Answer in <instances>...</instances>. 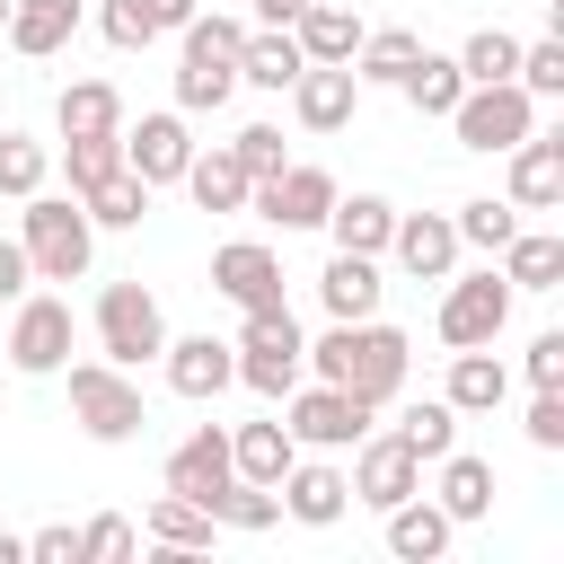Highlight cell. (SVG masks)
Returning <instances> with one entry per match:
<instances>
[{"instance_id":"obj_51","label":"cell","mask_w":564,"mask_h":564,"mask_svg":"<svg viewBox=\"0 0 564 564\" xmlns=\"http://www.w3.org/2000/svg\"><path fill=\"white\" fill-rule=\"evenodd\" d=\"M141 9H150V26H159V35H176V26H185L203 0H141Z\"/></svg>"},{"instance_id":"obj_2","label":"cell","mask_w":564,"mask_h":564,"mask_svg":"<svg viewBox=\"0 0 564 564\" xmlns=\"http://www.w3.org/2000/svg\"><path fill=\"white\" fill-rule=\"evenodd\" d=\"M18 247H26V273L35 282H79L88 273V256H97V220L79 212V194H26V212H18Z\"/></svg>"},{"instance_id":"obj_43","label":"cell","mask_w":564,"mask_h":564,"mask_svg":"<svg viewBox=\"0 0 564 564\" xmlns=\"http://www.w3.org/2000/svg\"><path fill=\"white\" fill-rule=\"evenodd\" d=\"M132 546H141V529H132L123 511H97V520L79 529V564H123Z\"/></svg>"},{"instance_id":"obj_15","label":"cell","mask_w":564,"mask_h":564,"mask_svg":"<svg viewBox=\"0 0 564 564\" xmlns=\"http://www.w3.org/2000/svg\"><path fill=\"white\" fill-rule=\"evenodd\" d=\"M159 370H167V388H176L185 405H203V397H220V388L238 379V352H229L220 335H167V344H159Z\"/></svg>"},{"instance_id":"obj_27","label":"cell","mask_w":564,"mask_h":564,"mask_svg":"<svg viewBox=\"0 0 564 564\" xmlns=\"http://www.w3.org/2000/svg\"><path fill=\"white\" fill-rule=\"evenodd\" d=\"M432 467H441V494H432V502H441L458 529L494 511V458H476V449H441Z\"/></svg>"},{"instance_id":"obj_3","label":"cell","mask_w":564,"mask_h":564,"mask_svg":"<svg viewBox=\"0 0 564 564\" xmlns=\"http://www.w3.org/2000/svg\"><path fill=\"white\" fill-rule=\"evenodd\" d=\"M176 44H185V53H176V115H212V106H229L247 26H238V18H220V9H212V18L194 9V18L176 26Z\"/></svg>"},{"instance_id":"obj_17","label":"cell","mask_w":564,"mask_h":564,"mask_svg":"<svg viewBox=\"0 0 564 564\" xmlns=\"http://www.w3.org/2000/svg\"><path fill=\"white\" fill-rule=\"evenodd\" d=\"M185 159H194V141H185V115H141V123H123V167L159 194V185H176L185 176Z\"/></svg>"},{"instance_id":"obj_22","label":"cell","mask_w":564,"mask_h":564,"mask_svg":"<svg viewBox=\"0 0 564 564\" xmlns=\"http://www.w3.org/2000/svg\"><path fill=\"white\" fill-rule=\"evenodd\" d=\"M9 53H26V62H53L70 35H79V0H9Z\"/></svg>"},{"instance_id":"obj_40","label":"cell","mask_w":564,"mask_h":564,"mask_svg":"<svg viewBox=\"0 0 564 564\" xmlns=\"http://www.w3.org/2000/svg\"><path fill=\"white\" fill-rule=\"evenodd\" d=\"M44 176H53V150H44V141H26V132H0V194H9V203H26Z\"/></svg>"},{"instance_id":"obj_36","label":"cell","mask_w":564,"mask_h":564,"mask_svg":"<svg viewBox=\"0 0 564 564\" xmlns=\"http://www.w3.org/2000/svg\"><path fill=\"white\" fill-rule=\"evenodd\" d=\"M79 212H88L97 229H141V212H150V185H141L132 167H115V176H97V185L79 194Z\"/></svg>"},{"instance_id":"obj_9","label":"cell","mask_w":564,"mask_h":564,"mask_svg":"<svg viewBox=\"0 0 564 564\" xmlns=\"http://www.w3.org/2000/svg\"><path fill=\"white\" fill-rule=\"evenodd\" d=\"M511 282H502V264H485V273H449V291H441V344L449 352H467V344H494L502 326H511Z\"/></svg>"},{"instance_id":"obj_12","label":"cell","mask_w":564,"mask_h":564,"mask_svg":"<svg viewBox=\"0 0 564 564\" xmlns=\"http://www.w3.org/2000/svg\"><path fill=\"white\" fill-rule=\"evenodd\" d=\"M300 449H352L361 432H370V405L352 397V388H335V379H317V388H291V423H282Z\"/></svg>"},{"instance_id":"obj_38","label":"cell","mask_w":564,"mask_h":564,"mask_svg":"<svg viewBox=\"0 0 564 564\" xmlns=\"http://www.w3.org/2000/svg\"><path fill=\"white\" fill-rule=\"evenodd\" d=\"M449 229H458V247L502 256V238L520 229V212H511V203H494V194H476V203H458V212H449Z\"/></svg>"},{"instance_id":"obj_16","label":"cell","mask_w":564,"mask_h":564,"mask_svg":"<svg viewBox=\"0 0 564 564\" xmlns=\"http://www.w3.org/2000/svg\"><path fill=\"white\" fill-rule=\"evenodd\" d=\"M352 106H361L352 62H308V70L291 79V115H300V132H344Z\"/></svg>"},{"instance_id":"obj_42","label":"cell","mask_w":564,"mask_h":564,"mask_svg":"<svg viewBox=\"0 0 564 564\" xmlns=\"http://www.w3.org/2000/svg\"><path fill=\"white\" fill-rule=\"evenodd\" d=\"M62 167H70V194H88L97 176L123 167V132H88V141H62Z\"/></svg>"},{"instance_id":"obj_37","label":"cell","mask_w":564,"mask_h":564,"mask_svg":"<svg viewBox=\"0 0 564 564\" xmlns=\"http://www.w3.org/2000/svg\"><path fill=\"white\" fill-rule=\"evenodd\" d=\"M212 520H220V529H238V538H264V529L282 520V494H273V485H247V476H229V485L212 494Z\"/></svg>"},{"instance_id":"obj_29","label":"cell","mask_w":564,"mask_h":564,"mask_svg":"<svg viewBox=\"0 0 564 564\" xmlns=\"http://www.w3.org/2000/svg\"><path fill=\"white\" fill-rule=\"evenodd\" d=\"M176 185H185L203 212H247V185H256V176H247V167H238V150L220 141V150H194Z\"/></svg>"},{"instance_id":"obj_20","label":"cell","mask_w":564,"mask_h":564,"mask_svg":"<svg viewBox=\"0 0 564 564\" xmlns=\"http://www.w3.org/2000/svg\"><path fill=\"white\" fill-rule=\"evenodd\" d=\"M220 485H229V432H220V423H194V432L167 449V494H194V502L212 511Z\"/></svg>"},{"instance_id":"obj_14","label":"cell","mask_w":564,"mask_h":564,"mask_svg":"<svg viewBox=\"0 0 564 564\" xmlns=\"http://www.w3.org/2000/svg\"><path fill=\"white\" fill-rule=\"evenodd\" d=\"M273 494H282V511H291L300 529H335V520L352 511V485H344V467H326V449H317V458L300 449V458L282 467V485H273Z\"/></svg>"},{"instance_id":"obj_5","label":"cell","mask_w":564,"mask_h":564,"mask_svg":"<svg viewBox=\"0 0 564 564\" xmlns=\"http://www.w3.org/2000/svg\"><path fill=\"white\" fill-rule=\"evenodd\" d=\"M441 123L458 132V150H511V141L538 132V97H529L520 79H467V97H458Z\"/></svg>"},{"instance_id":"obj_23","label":"cell","mask_w":564,"mask_h":564,"mask_svg":"<svg viewBox=\"0 0 564 564\" xmlns=\"http://www.w3.org/2000/svg\"><path fill=\"white\" fill-rule=\"evenodd\" d=\"M317 229H326L335 247H352V256H388V229H397V203H388V194H335Z\"/></svg>"},{"instance_id":"obj_28","label":"cell","mask_w":564,"mask_h":564,"mask_svg":"<svg viewBox=\"0 0 564 564\" xmlns=\"http://www.w3.org/2000/svg\"><path fill=\"white\" fill-rule=\"evenodd\" d=\"M53 123H62V141L123 132V88H115V79H70V88L53 97Z\"/></svg>"},{"instance_id":"obj_50","label":"cell","mask_w":564,"mask_h":564,"mask_svg":"<svg viewBox=\"0 0 564 564\" xmlns=\"http://www.w3.org/2000/svg\"><path fill=\"white\" fill-rule=\"evenodd\" d=\"M26 282H35V273H26V247H18V238H0V300H18Z\"/></svg>"},{"instance_id":"obj_19","label":"cell","mask_w":564,"mask_h":564,"mask_svg":"<svg viewBox=\"0 0 564 564\" xmlns=\"http://www.w3.org/2000/svg\"><path fill=\"white\" fill-rule=\"evenodd\" d=\"M388 256H397L414 282H449V273H458V229H449V212H397Z\"/></svg>"},{"instance_id":"obj_31","label":"cell","mask_w":564,"mask_h":564,"mask_svg":"<svg viewBox=\"0 0 564 564\" xmlns=\"http://www.w3.org/2000/svg\"><path fill=\"white\" fill-rule=\"evenodd\" d=\"M502 282L511 291H555L564 282V238L555 229H511L502 238Z\"/></svg>"},{"instance_id":"obj_1","label":"cell","mask_w":564,"mask_h":564,"mask_svg":"<svg viewBox=\"0 0 564 564\" xmlns=\"http://www.w3.org/2000/svg\"><path fill=\"white\" fill-rule=\"evenodd\" d=\"M405 361H414V344H405V326H388V317H335V326L308 344V370L335 379V388H352L370 414L405 397Z\"/></svg>"},{"instance_id":"obj_18","label":"cell","mask_w":564,"mask_h":564,"mask_svg":"<svg viewBox=\"0 0 564 564\" xmlns=\"http://www.w3.org/2000/svg\"><path fill=\"white\" fill-rule=\"evenodd\" d=\"M502 159H511V194H502L511 212H555L564 203V132H529Z\"/></svg>"},{"instance_id":"obj_21","label":"cell","mask_w":564,"mask_h":564,"mask_svg":"<svg viewBox=\"0 0 564 564\" xmlns=\"http://www.w3.org/2000/svg\"><path fill=\"white\" fill-rule=\"evenodd\" d=\"M379 520H388V555H397V564H441V555H449V538H458V520H449L441 502H423V494L388 502Z\"/></svg>"},{"instance_id":"obj_48","label":"cell","mask_w":564,"mask_h":564,"mask_svg":"<svg viewBox=\"0 0 564 564\" xmlns=\"http://www.w3.org/2000/svg\"><path fill=\"white\" fill-rule=\"evenodd\" d=\"M520 370H529V388H564V326H546V335L529 344Z\"/></svg>"},{"instance_id":"obj_13","label":"cell","mask_w":564,"mask_h":564,"mask_svg":"<svg viewBox=\"0 0 564 564\" xmlns=\"http://www.w3.org/2000/svg\"><path fill=\"white\" fill-rule=\"evenodd\" d=\"M212 291L238 300L247 317H256V308H291V300H282V256H273L264 238H229V247H212Z\"/></svg>"},{"instance_id":"obj_4","label":"cell","mask_w":564,"mask_h":564,"mask_svg":"<svg viewBox=\"0 0 564 564\" xmlns=\"http://www.w3.org/2000/svg\"><path fill=\"white\" fill-rule=\"evenodd\" d=\"M229 352H238V388H256V397H291L308 379V335L291 308H256Z\"/></svg>"},{"instance_id":"obj_46","label":"cell","mask_w":564,"mask_h":564,"mask_svg":"<svg viewBox=\"0 0 564 564\" xmlns=\"http://www.w3.org/2000/svg\"><path fill=\"white\" fill-rule=\"evenodd\" d=\"M229 150H238V167H247V176H273V167L291 159L273 123H238V132H229Z\"/></svg>"},{"instance_id":"obj_52","label":"cell","mask_w":564,"mask_h":564,"mask_svg":"<svg viewBox=\"0 0 564 564\" xmlns=\"http://www.w3.org/2000/svg\"><path fill=\"white\" fill-rule=\"evenodd\" d=\"M300 9H308V0H256V18H264V26H291Z\"/></svg>"},{"instance_id":"obj_49","label":"cell","mask_w":564,"mask_h":564,"mask_svg":"<svg viewBox=\"0 0 564 564\" xmlns=\"http://www.w3.org/2000/svg\"><path fill=\"white\" fill-rule=\"evenodd\" d=\"M26 564H79V529H62V520L35 529V538H26Z\"/></svg>"},{"instance_id":"obj_34","label":"cell","mask_w":564,"mask_h":564,"mask_svg":"<svg viewBox=\"0 0 564 564\" xmlns=\"http://www.w3.org/2000/svg\"><path fill=\"white\" fill-rule=\"evenodd\" d=\"M300 70H308V53H300L291 26H264V35L238 44V79H247V88H291Z\"/></svg>"},{"instance_id":"obj_25","label":"cell","mask_w":564,"mask_h":564,"mask_svg":"<svg viewBox=\"0 0 564 564\" xmlns=\"http://www.w3.org/2000/svg\"><path fill=\"white\" fill-rule=\"evenodd\" d=\"M141 538H150L159 555H212L220 520H212L194 494H159V502H150V520H141Z\"/></svg>"},{"instance_id":"obj_11","label":"cell","mask_w":564,"mask_h":564,"mask_svg":"<svg viewBox=\"0 0 564 564\" xmlns=\"http://www.w3.org/2000/svg\"><path fill=\"white\" fill-rule=\"evenodd\" d=\"M352 502H370V511H388V502H405V494H423V458H414V441L405 432H361L352 441Z\"/></svg>"},{"instance_id":"obj_30","label":"cell","mask_w":564,"mask_h":564,"mask_svg":"<svg viewBox=\"0 0 564 564\" xmlns=\"http://www.w3.org/2000/svg\"><path fill=\"white\" fill-rule=\"evenodd\" d=\"M397 97H405L414 115H449V106L467 97V70H458V53H432V44H423V53L405 62V79H397Z\"/></svg>"},{"instance_id":"obj_45","label":"cell","mask_w":564,"mask_h":564,"mask_svg":"<svg viewBox=\"0 0 564 564\" xmlns=\"http://www.w3.org/2000/svg\"><path fill=\"white\" fill-rule=\"evenodd\" d=\"M97 35H106L115 53H141V44H159V26H150V9H141V0H106V9H97Z\"/></svg>"},{"instance_id":"obj_44","label":"cell","mask_w":564,"mask_h":564,"mask_svg":"<svg viewBox=\"0 0 564 564\" xmlns=\"http://www.w3.org/2000/svg\"><path fill=\"white\" fill-rule=\"evenodd\" d=\"M529 97H564V44L555 35H538V44H520V70H511Z\"/></svg>"},{"instance_id":"obj_53","label":"cell","mask_w":564,"mask_h":564,"mask_svg":"<svg viewBox=\"0 0 564 564\" xmlns=\"http://www.w3.org/2000/svg\"><path fill=\"white\" fill-rule=\"evenodd\" d=\"M0 564H26V538H9V529H0Z\"/></svg>"},{"instance_id":"obj_24","label":"cell","mask_w":564,"mask_h":564,"mask_svg":"<svg viewBox=\"0 0 564 564\" xmlns=\"http://www.w3.org/2000/svg\"><path fill=\"white\" fill-rule=\"evenodd\" d=\"M379 256H352V247H335L326 256V273H317V300H326V317H379Z\"/></svg>"},{"instance_id":"obj_8","label":"cell","mask_w":564,"mask_h":564,"mask_svg":"<svg viewBox=\"0 0 564 564\" xmlns=\"http://www.w3.org/2000/svg\"><path fill=\"white\" fill-rule=\"evenodd\" d=\"M9 308H18V317H9V344H0L9 370H18V379H53V370L70 361V335H79V326H70V300H53V291H18Z\"/></svg>"},{"instance_id":"obj_32","label":"cell","mask_w":564,"mask_h":564,"mask_svg":"<svg viewBox=\"0 0 564 564\" xmlns=\"http://www.w3.org/2000/svg\"><path fill=\"white\" fill-rule=\"evenodd\" d=\"M291 458H300V441L282 423H238L229 432V476H247V485H282Z\"/></svg>"},{"instance_id":"obj_7","label":"cell","mask_w":564,"mask_h":564,"mask_svg":"<svg viewBox=\"0 0 564 564\" xmlns=\"http://www.w3.org/2000/svg\"><path fill=\"white\" fill-rule=\"evenodd\" d=\"M159 344H167L159 291H150V282H106V291H97V352L123 361V370H141V361H159Z\"/></svg>"},{"instance_id":"obj_41","label":"cell","mask_w":564,"mask_h":564,"mask_svg":"<svg viewBox=\"0 0 564 564\" xmlns=\"http://www.w3.org/2000/svg\"><path fill=\"white\" fill-rule=\"evenodd\" d=\"M458 70H467V79H511V70H520V35H511V26H476V35L458 44Z\"/></svg>"},{"instance_id":"obj_54","label":"cell","mask_w":564,"mask_h":564,"mask_svg":"<svg viewBox=\"0 0 564 564\" xmlns=\"http://www.w3.org/2000/svg\"><path fill=\"white\" fill-rule=\"evenodd\" d=\"M0 26H9V0H0Z\"/></svg>"},{"instance_id":"obj_6","label":"cell","mask_w":564,"mask_h":564,"mask_svg":"<svg viewBox=\"0 0 564 564\" xmlns=\"http://www.w3.org/2000/svg\"><path fill=\"white\" fill-rule=\"evenodd\" d=\"M70 370V414H79V432L88 441H132L141 423H150V405H141V388H132V370L123 361H62Z\"/></svg>"},{"instance_id":"obj_39","label":"cell","mask_w":564,"mask_h":564,"mask_svg":"<svg viewBox=\"0 0 564 564\" xmlns=\"http://www.w3.org/2000/svg\"><path fill=\"white\" fill-rule=\"evenodd\" d=\"M397 432H405V441H414V458L432 467L441 449H458V405H449V397H423V405H405V423H397Z\"/></svg>"},{"instance_id":"obj_35","label":"cell","mask_w":564,"mask_h":564,"mask_svg":"<svg viewBox=\"0 0 564 564\" xmlns=\"http://www.w3.org/2000/svg\"><path fill=\"white\" fill-rule=\"evenodd\" d=\"M414 53H423V35H414V26H361V53H352V79H361V88H397Z\"/></svg>"},{"instance_id":"obj_10","label":"cell","mask_w":564,"mask_h":564,"mask_svg":"<svg viewBox=\"0 0 564 564\" xmlns=\"http://www.w3.org/2000/svg\"><path fill=\"white\" fill-rule=\"evenodd\" d=\"M335 194H344V185H335L326 167H308V159H282L273 176H256V185H247V212H256V220H273V229H317Z\"/></svg>"},{"instance_id":"obj_26","label":"cell","mask_w":564,"mask_h":564,"mask_svg":"<svg viewBox=\"0 0 564 564\" xmlns=\"http://www.w3.org/2000/svg\"><path fill=\"white\" fill-rule=\"evenodd\" d=\"M458 414H494L502 397H511V370H502V352L494 344H467V352H449V388H441Z\"/></svg>"},{"instance_id":"obj_47","label":"cell","mask_w":564,"mask_h":564,"mask_svg":"<svg viewBox=\"0 0 564 564\" xmlns=\"http://www.w3.org/2000/svg\"><path fill=\"white\" fill-rule=\"evenodd\" d=\"M529 449H564V388L529 397Z\"/></svg>"},{"instance_id":"obj_33","label":"cell","mask_w":564,"mask_h":564,"mask_svg":"<svg viewBox=\"0 0 564 564\" xmlns=\"http://www.w3.org/2000/svg\"><path fill=\"white\" fill-rule=\"evenodd\" d=\"M291 35H300L308 62H352V53H361V18L335 9V0H308V9L291 18Z\"/></svg>"}]
</instances>
